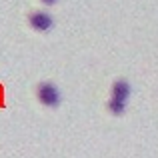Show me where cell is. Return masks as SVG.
I'll return each mask as SVG.
<instances>
[{
  "label": "cell",
  "instance_id": "obj_1",
  "mask_svg": "<svg viewBox=\"0 0 158 158\" xmlns=\"http://www.w3.org/2000/svg\"><path fill=\"white\" fill-rule=\"evenodd\" d=\"M128 98H130V84H128L126 80L114 82V86H112V96H110V100H108V110L116 116L124 114V110H126V106H128Z\"/></svg>",
  "mask_w": 158,
  "mask_h": 158
},
{
  "label": "cell",
  "instance_id": "obj_2",
  "mask_svg": "<svg viewBox=\"0 0 158 158\" xmlns=\"http://www.w3.org/2000/svg\"><path fill=\"white\" fill-rule=\"evenodd\" d=\"M36 96H38V100L42 102L44 106H58L60 104V90L56 88V86L52 84V82H42V84H38V88H36Z\"/></svg>",
  "mask_w": 158,
  "mask_h": 158
},
{
  "label": "cell",
  "instance_id": "obj_3",
  "mask_svg": "<svg viewBox=\"0 0 158 158\" xmlns=\"http://www.w3.org/2000/svg\"><path fill=\"white\" fill-rule=\"evenodd\" d=\"M28 22H30V26L34 28L36 32H48L52 28L54 20L48 12H34V14H30Z\"/></svg>",
  "mask_w": 158,
  "mask_h": 158
},
{
  "label": "cell",
  "instance_id": "obj_4",
  "mask_svg": "<svg viewBox=\"0 0 158 158\" xmlns=\"http://www.w3.org/2000/svg\"><path fill=\"white\" fill-rule=\"evenodd\" d=\"M44 4H54V2H58V0H42Z\"/></svg>",
  "mask_w": 158,
  "mask_h": 158
}]
</instances>
